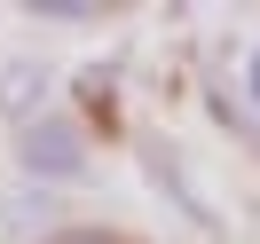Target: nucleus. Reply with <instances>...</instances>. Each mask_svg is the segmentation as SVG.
I'll list each match as a JSON object with an SVG mask.
<instances>
[{
  "instance_id": "nucleus-1",
  "label": "nucleus",
  "mask_w": 260,
  "mask_h": 244,
  "mask_svg": "<svg viewBox=\"0 0 260 244\" xmlns=\"http://www.w3.org/2000/svg\"><path fill=\"white\" fill-rule=\"evenodd\" d=\"M16 158H24V181L55 189V181H79V173H87V134H79V118L48 111L40 126L16 134Z\"/></svg>"
},
{
  "instance_id": "nucleus-2",
  "label": "nucleus",
  "mask_w": 260,
  "mask_h": 244,
  "mask_svg": "<svg viewBox=\"0 0 260 244\" xmlns=\"http://www.w3.org/2000/svg\"><path fill=\"white\" fill-rule=\"evenodd\" d=\"M48 95H55V71H48V63H32V55L0 63V118H8L16 134L48 118Z\"/></svg>"
},
{
  "instance_id": "nucleus-3",
  "label": "nucleus",
  "mask_w": 260,
  "mask_h": 244,
  "mask_svg": "<svg viewBox=\"0 0 260 244\" xmlns=\"http://www.w3.org/2000/svg\"><path fill=\"white\" fill-rule=\"evenodd\" d=\"M48 221H55V197L40 189V181H24V189L8 197V228H16V236H32V244H40V236H55Z\"/></svg>"
},
{
  "instance_id": "nucleus-4",
  "label": "nucleus",
  "mask_w": 260,
  "mask_h": 244,
  "mask_svg": "<svg viewBox=\"0 0 260 244\" xmlns=\"http://www.w3.org/2000/svg\"><path fill=\"white\" fill-rule=\"evenodd\" d=\"M24 16H32V24H103V8H95V0H32Z\"/></svg>"
},
{
  "instance_id": "nucleus-5",
  "label": "nucleus",
  "mask_w": 260,
  "mask_h": 244,
  "mask_svg": "<svg viewBox=\"0 0 260 244\" xmlns=\"http://www.w3.org/2000/svg\"><path fill=\"white\" fill-rule=\"evenodd\" d=\"M40 244H118V236H103V228H55V236H40Z\"/></svg>"
},
{
  "instance_id": "nucleus-6",
  "label": "nucleus",
  "mask_w": 260,
  "mask_h": 244,
  "mask_svg": "<svg viewBox=\"0 0 260 244\" xmlns=\"http://www.w3.org/2000/svg\"><path fill=\"white\" fill-rule=\"evenodd\" d=\"M252 95H260V55H252Z\"/></svg>"
}]
</instances>
